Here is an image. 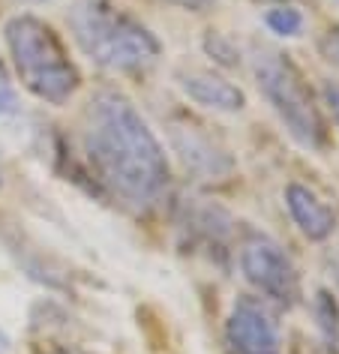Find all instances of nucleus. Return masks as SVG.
Returning <instances> with one entry per match:
<instances>
[{"label": "nucleus", "mask_w": 339, "mask_h": 354, "mask_svg": "<svg viewBox=\"0 0 339 354\" xmlns=\"http://www.w3.org/2000/svg\"><path fill=\"white\" fill-rule=\"evenodd\" d=\"M69 28L84 55L111 73L147 69L159 57L154 33L114 10L109 0H73Z\"/></svg>", "instance_id": "obj_2"}, {"label": "nucleus", "mask_w": 339, "mask_h": 354, "mask_svg": "<svg viewBox=\"0 0 339 354\" xmlns=\"http://www.w3.org/2000/svg\"><path fill=\"white\" fill-rule=\"evenodd\" d=\"M324 100L330 114H333V123L339 127V84H324Z\"/></svg>", "instance_id": "obj_14"}, {"label": "nucleus", "mask_w": 339, "mask_h": 354, "mask_svg": "<svg viewBox=\"0 0 339 354\" xmlns=\"http://www.w3.org/2000/svg\"><path fill=\"white\" fill-rule=\"evenodd\" d=\"M226 339L231 354H280V324L262 300L240 297L226 322Z\"/></svg>", "instance_id": "obj_6"}, {"label": "nucleus", "mask_w": 339, "mask_h": 354, "mask_svg": "<svg viewBox=\"0 0 339 354\" xmlns=\"http://www.w3.org/2000/svg\"><path fill=\"white\" fill-rule=\"evenodd\" d=\"M172 141L190 171L210 177V180L231 171V159L226 156V150H219L208 136H201L192 123L190 127H172Z\"/></svg>", "instance_id": "obj_8"}, {"label": "nucleus", "mask_w": 339, "mask_h": 354, "mask_svg": "<svg viewBox=\"0 0 339 354\" xmlns=\"http://www.w3.org/2000/svg\"><path fill=\"white\" fill-rule=\"evenodd\" d=\"M285 205H288L291 219L297 223V228L309 237V241H324V237L333 234V228H336L333 210H330L312 189L300 187V183H291V187L285 189Z\"/></svg>", "instance_id": "obj_9"}, {"label": "nucleus", "mask_w": 339, "mask_h": 354, "mask_svg": "<svg viewBox=\"0 0 339 354\" xmlns=\"http://www.w3.org/2000/svg\"><path fill=\"white\" fill-rule=\"evenodd\" d=\"M318 48H321V55H324L330 64H333L339 69V28H330L324 37H321L318 42Z\"/></svg>", "instance_id": "obj_13"}, {"label": "nucleus", "mask_w": 339, "mask_h": 354, "mask_svg": "<svg viewBox=\"0 0 339 354\" xmlns=\"http://www.w3.org/2000/svg\"><path fill=\"white\" fill-rule=\"evenodd\" d=\"M19 93L12 87V78L6 73L3 60H0V114H19Z\"/></svg>", "instance_id": "obj_11"}, {"label": "nucleus", "mask_w": 339, "mask_h": 354, "mask_svg": "<svg viewBox=\"0 0 339 354\" xmlns=\"http://www.w3.org/2000/svg\"><path fill=\"white\" fill-rule=\"evenodd\" d=\"M264 24L280 37H297L303 30V15L294 6H276V10L264 15Z\"/></svg>", "instance_id": "obj_10"}, {"label": "nucleus", "mask_w": 339, "mask_h": 354, "mask_svg": "<svg viewBox=\"0 0 339 354\" xmlns=\"http://www.w3.org/2000/svg\"><path fill=\"white\" fill-rule=\"evenodd\" d=\"M204 48H208L210 55L219 60V64H226V66H237V51L231 48L228 42H222V39L217 37V33H213V37H208V39H204Z\"/></svg>", "instance_id": "obj_12"}, {"label": "nucleus", "mask_w": 339, "mask_h": 354, "mask_svg": "<svg viewBox=\"0 0 339 354\" xmlns=\"http://www.w3.org/2000/svg\"><path fill=\"white\" fill-rule=\"evenodd\" d=\"M177 84L183 87V93L192 102L222 114H237L246 105V96L237 84L226 82L217 73H208V69H183V73H177Z\"/></svg>", "instance_id": "obj_7"}, {"label": "nucleus", "mask_w": 339, "mask_h": 354, "mask_svg": "<svg viewBox=\"0 0 339 354\" xmlns=\"http://www.w3.org/2000/svg\"><path fill=\"white\" fill-rule=\"evenodd\" d=\"M84 150L102 187L132 210H154L168 196V159L127 96L100 91L84 109Z\"/></svg>", "instance_id": "obj_1"}, {"label": "nucleus", "mask_w": 339, "mask_h": 354, "mask_svg": "<svg viewBox=\"0 0 339 354\" xmlns=\"http://www.w3.org/2000/svg\"><path fill=\"white\" fill-rule=\"evenodd\" d=\"M174 3L186 6V10H204L208 3H213V0H174Z\"/></svg>", "instance_id": "obj_15"}, {"label": "nucleus", "mask_w": 339, "mask_h": 354, "mask_svg": "<svg viewBox=\"0 0 339 354\" xmlns=\"http://www.w3.org/2000/svg\"><path fill=\"white\" fill-rule=\"evenodd\" d=\"M3 33L15 73L33 96L51 105H64L73 100L82 78L64 51V42L46 21L33 19V15H15Z\"/></svg>", "instance_id": "obj_3"}, {"label": "nucleus", "mask_w": 339, "mask_h": 354, "mask_svg": "<svg viewBox=\"0 0 339 354\" xmlns=\"http://www.w3.org/2000/svg\"><path fill=\"white\" fill-rule=\"evenodd\" d=\"M253 75L262 96L273 105V111L280 114V120L297 145L309 150H321L327 145L324 120H321L315 102L303 84V75L291 66V60H285L271 48H255Z\"/></svg>", "instance_id": "obj_4"}, {"label": "nucleus", "mask_w": 339, "mask_h": 354, "mask_svg": "<svg viewBox=\"0 0 339 354\" xmlns=\"http://www.w3.org/2000/svg\"><path fill=\"white\" fill-rule=\"evenodd\" d=\"M240 270L253 286L276 304L291 306L300 297V277L294 261L276 241L264 234H253L240 246Z\"/></svg>", "instance_id": "obj_5"}]
</instances>
